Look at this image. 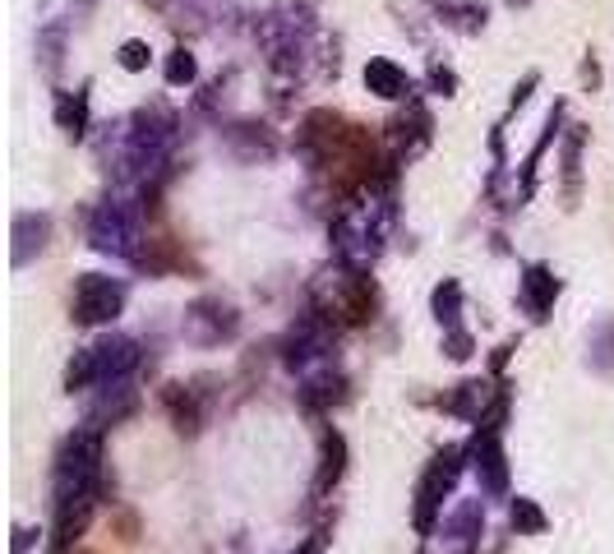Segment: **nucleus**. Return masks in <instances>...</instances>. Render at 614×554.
Wrapping results in <instances>:
<instances>
[{
	"label": "nucleus",
	"mask_w": 614,
	"mask_h": 554,
	"mask_svg": "<svg viewBox=\"0 0 614 554\" xmlns=\"http://www.w3.org/2000/svg\"><path fill=\"white\" fill-rule=\"evenodd\" d=\"M134 241H139V231H134V222L121 213V204H107L102 213H97V222H93V245L97 250L130 254Z\"/></svg>",
	"instance_id": "obj_4"
},
{
	"label": "nucleus",
	"mask_w": 614,
	"mask_h": 554,
	"mask_svg": "<svg viewBox=\"0 0 614 554\" xmlns=\"http://www.w3.org/2000/svg\"><path fill=\"white\" fill-rule=\"evenodd\" d=\"M434 88H444V93H453V74H448V70H434Z\"/></svg>",
	"instance_id": "obj_17"
},
{
	"label": "nucleus",
	"mask_w": 614,
	"mask_h": 554,
	"mask_svg": "<svg viewBox=\"0 0 614 554\" xmlns=\"http://www.w3.org/2000/svg\"><path fill=\"white\" fill-rule=\"evenodd\" d=\"M56 121H61L65 134H74V139H79V134H84V125H88V102H84V93H79V97L65 93L61 102H56Z\"/></svg>",
	"instance_id": "obj_10"
},
{
	"label": "nucleus",
	"mask_w": 614,
	"mask_h": 554,
	"mask_svg": "<svg viewBox=\"0 0 614 554\" xmlns=\"http://www.w3.org/2000/svg\"><path fill=\"white\" fill-rule=\"evenodd\" d=\"M508 5H527V0H508Z\"/></svg>",
	"instance_id": "obj_19"
},
{
	"label": "nucleus",
	"mask_w": 614,
	"mask_h": 554,
	"mask_svg": "<svg viewBox=\"0 0 614 554\" xmlns=\"http://www.w3.org/2000/svg\"><path fill=\"white\" fill-rule=\"evenodd\" d=\"M134 365H139V347H134L130 338H102L97 347H88L79 361L70 365V374H65V384L84 388V384H107V379H121V374H130Z\"/></svg>",
	"instance_id": "obj_1"
},
{
	"label": "nucleus",
	"mask_w": 614,
	"mask_h": 554,
	"mask_svg": "<svg viewBox=\"0 0 614 554\" xmlns=\"http://www.w3.org/2000/svg\"><path fill=\"white\" fill-rule=\"evenodd\" d=\"M476 471L485 476V490H504L508 471H504V448H499V430H481L476 434Z\"/></svg>",
	"instance_id": "obj_6"
},
{
	"label": "nucleus",
	"mask_w": 614,
	"mask_h": 554,
	"mask_svg": "<svg viewBox=\"0 0 614 554\" xmlns=\"http://www.w3.org/2000/svg\"><path fill=\"white\" fill-rule=\"evenodd\" d=\"M448 356H453V361H467V356H471V338H467V333H453V338H448Z\"/></svg>",
	"instance_id": "obj_16"
},
{
	"label": "nucleus",
	"mask_w": 614,
	"mask_h": 554,
	"mask_svg": "<svg viewBox=\"0 0 614 554\" xmlns=\"http://www.w3.org/2000/svg\"><path fill=\"white\" fill-rule=\"evenodd\" d=\"M522 296H527V310L531 314H545L554 305V296H559V282H554L550 268H527V277H522Z\"/></svg>",
	"instance_id": "obj_7"
},
{
	"label": "nucleus",
	"mask_w": 614,
	"mask_h": 554,
	"mask_svg": "<svg viewBox=\"0 0 614 554\" xmlns=\"http://www.w3.org/2000/svg\"><path fill=\"white\" fill-rule=\"evenodd\" d=\"M342 471H347V439L338 430L324 434V467H319V490L342 481Z\"/></svg>",
	"instance_id": "obj_8"
},
{
	"label": "nucleus",
	"mask_w": 614,
	"mask_h": 554,
	"mask_svg": "<svg viewBox=\"0 0 614 554\" xmlns=\"http://www.w3.org/2000/svg\"><path fill=\"white\" fill-rule=\"evenodd\" d=\"M148 56H153V51H148V42H139V37L121 47V65H125L130 74H134V70H148Z\"/></svg>",
	"instance_id": "obj_15"
},
{
	"label": "nucleus",
	"mask_w": 614,
	"mask_h": 554,
	"mask_svg": "<svg viewBox=\"0 0 614 554\" xmlns=\"http://www.w3.org/2000/svg\"><path fill=\"white\" fill-rule=\"evenodd\" d=\"M513 527L536 536V531H545V513L531 504V499H513Z\"/></svg>",
	"instance_id": "obj_12"
},
{
	"label": "nucleus",
	"mask_w": 614,
	"mask_h": 554,
	"mask_svg": "<svg viewBox=\"0 0 614 554\" xmlns=\"http://www.w3.org/2000/svg\"><path fill=\"white\" fill-rule=\"evenodd\" d=\"M125 310V287L116 277H102V273H84L79 287H74V319L79 324H111L116 314Z\"/></svg>",
	"instance_id": "obj_2"
},
{
	"label": "nucleus",
	"mask_w": 614,
	"mask_h": 554,
	"mask_svg": "<svg viewBox=\"0 0 614 554\" xmlns=\"http://www.w3.org/2000/svg\"><path fill=\"white\" fill-rule=\"evenodd\" d=\"M365 88H370L374 97H388V102H398V97L411 93V79L402 65L384 61V56H374L370 65H365Z\"/></svg>",
	"instance_id": "obj_5"
},
{
	"label": "nucleus",
	"mask_w": 614,
	"mask_h": 554,
	"mask_svg": "<svg viewBox=\"0 0 614 554\" xmlns=\"http://www.w3.org/2000/svg\"><path fill=\"white\" fill-rule=\"evenodd\" d=\"M296 554H319V541H310V545H301Z\"/></svg>",
	"instance_id": "obj_18"
},
{
	"label": "nucleus",
	"mask_w": 614,
	"mask_h": 554,
	"mask_svg": "<svg viewBox=\"0 0 614 554\" xmlns=\"http://www.w3.org/2000/svg\"><path fill=\"white\" fill-rule=\"evenodd\" d=\"M434 310H439V319H444V324H453V319H458V282H444V287L434 291Z\"/></svg>",
	"instance_id": "obj_14"
},
{
	"label": "nucleus",
	"mask_w": 614,
	"mask_h": 554,
	"mask_svg": "<svg viewBox=\"0 0 614 554\" xmlns=\"http://www.w3.org/2000/svg\"><path fill=\"white\" fill-rule=\"evenodd\" d=\"M167 407H171V421H176V430H194L199 425V407H194V398L185 393V384H171L167 388Z\"/></svg>",
	"instance_id": "obj_9"
},
{
	"label": "nucleus",
	"mask_w": 614,
	"mask_h": 554,
	"mask_svg": "<svg viewBox=\"0 0 614 554\" xmlns=\"http://www.w3.org/2000/svg\"><path fill=\"white\" fill-rule=\"evenodd\" d=\"M458 471H462V448H444V453L425 467L421 490H416V527L421 531L434 527V513H439V504L448 499V490H453V481H458Z\"/></svg>",
	"instance_id": "obj_3"
},
{
	"label": "nucleus",
	"mask_w": 614,
	"mask_h": 554,
	"mask_svg": "<svg viewBox=\"0 0 614 554\" xmlns=\"http://www.w3.org/2000/svg\"><path fill=\"white\" fill-rule=\"evenodd\" d=\"M453 411H462V416H476L481 421V407H485V384H462V393L453 402H448Z\"/></svg>",
	"instance_id": "obj_13"
},
{
	"label": "nucleus",
	"mask_w": 614,
	"mask_h": 554,
	"mask_svg": "<svg viewBox=\"0 0 614 554\" xmlns=\"http://www.w3.org/2000/svg\"><path fill=\"white\" fill-rule=\"evenodd\" d=\"M194 74H199V65H194V56L190 51H171L167 56V84H176V88H185V84H194Z\"/></svg>",
	"instance_id": "obj_11"
}]
</instances>
